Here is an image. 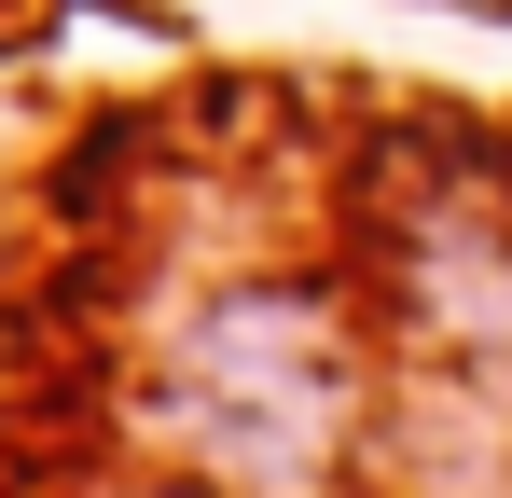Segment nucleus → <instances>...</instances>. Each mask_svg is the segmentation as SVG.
<instances>
[{
  "instance_id": "f257e3e1",
  "label": "nucleus",
  "mask_w": 512,
  "mask_h": 498,
  "mask_svg": "<svg viewBox=\"0 0 512 498\" xmlns=\"http://www.w3.org/2000/svg\"><path fill=\"white\" fill-rule=\"evenodd\" d=\"M139 415L208 498H333L374 429V346L319 277H222L167 319Z\"/></svg>"
}]
</instances>
